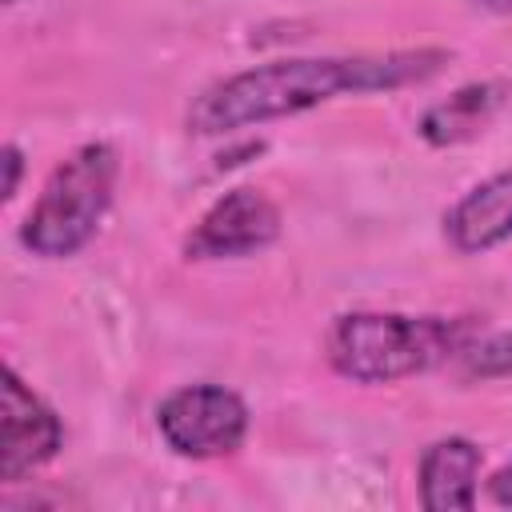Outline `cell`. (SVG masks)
<instances>
[{
    "instance_id": "cell-4",
    "label": "cell",
    "mask_w": 512,
    "mask_h": 512,
    "mask_svg": "<svg viewBox=\"0 0 512 512\" xmlns=\"http://www.w3.org/2000/svg\"><path fill=\"white\" fill-rule=\"evenodd\" d=\"M156 432L176 456H232L248 436V404L224 384H184L156 404Z\"/></svg>"
},
{
    "instance_id": "cell-3",
    "label": "cell",
    "mask_w": 512,
    "mask_h": 512,
    "mask_svg": "<svg viewBox=\"0 0 512 512\" xmlns=\"http://www.w3.org/2000/svg\"><path fill=\"white\" fill-rule=\"evenodd\" d=\"M120 156L104 140H88L68 152L44 180L36 204L20 224V244L40 260L76 256L104 224L116 196Z\"/></svg>"
},
{
    "instance_id": "cell-8",
    "label": "cell",
    "mask_w": 512,
    "mask_h": 512,
    "mask_svg": "<svg viewBox=\"0 0 512 512\" xmlns=\"http://www.w3.org/2000/svg\"><path fill=\"white\" fill-rule=\"evenodd\" d=\"M480 448L468 436H444L432 440L420 452V504L428 512H468L476 508V484H480Z\"/></svg>"
},
{
    "instance_id": "cell-7",
    "label": "cell",
    "mask_w": 512,
    "mask_h": 512,
    "mask_svg": "<svg viewBox=\"0 0 512 512\" xmlns=\"http://www.w3.org/2000/svg\"><path fill=\"white\" fill-rule=\"evenodd\" d=\"M444 240L460 256H480L512 240V168L480 180L444 212Z\"/></svg>"
},
{
    "instance_id": "cell-14",
    "label": "cell",
    "mask_w": 512,
    "mask_h": 512,
    "mask_svg": "<svg viewBox=\"0 0 512 512\" xmlns=\"http://www.w3.org/2000/svg\"><path fill=\"white\" fill-rule=\"evenodd\" d=\"M8 4H16V0H8Z\"/></svg>"
},
{
    "instance_id": "cell-2",
    "label": "cell",
    "mask_w": 512,
    "mask_h": 512,
    "mask_svg": "<svg viewBox=\"0 0 512 512\" xmlns=\"http://www.w3.org/2000/svg\"><path fill=\"white\" fill-rule=\"evenodd\" d=\"M472 324L456 316L344 312L328 328V364L352 384H396L468 348Z\"/></svg>"
},
{
    "instance_id": "cell-1",
    "label": "cell",
    "mask_w": 512,
    "mask_h": 512,
    "mask_svg": "<svg viewBox=\"0 0 512 512\" xmlns=\"http://www.w3.org/2000/svg\"><path fill=\"white\" fill-rule=\"evenodd\" d=\"M452 52L444 48H392V52H348V56H284L256 68L232 72L208 84L188 108L192 136H228L240 128L300 116L340 96L400 92L424 84Z\"/></svg>"
},
{
    "instance_id": "cell-10",
    "label": "cell",
    "mask_w": 512,
    "mask_h": 512,
    "mask_svg": "<svg viewBox=\"0 0 512 512\" xmlns=\"http://www.w3.org/2000/svg\"><path fill=\"white\" fill-rule=\"evenodd\" d=\"M464 372H468L472 380H500V376H512V332H496V336H488L484 344L468 348Z\"/></svg>"
},
{
    "instance_id": "cell-12",
    "label": "cell",
    "mask_w": 512,
    "mask_h": 512,
    "mask_svg": "<svg viewBox=\"0 0 512 512\" xmlns=\"http://www.w3.org/2000/svg\"><path fill=\"white\" fill-rule=\"evenodd\" d=\"M488 496H492L500 508H512V460H504V464L488 476Z\"/></svg>"
},
{
    "instance_id": "cell-11",
    "label": "cell",
    "mask_w": 512,
    "mask_h": 512,
    "mask_svg": "<svg viewBox=\"0 0 512 512\" xmlns=\"http://www.w3.org/2000/svg\"><path fill=\"white\" fill-rule=\"evenodd\" d=\"M4 200H12L16 196V188H20V172H24V152L16 148V144H4Z\"/></svg>"
},
{
    "instance_id": "cell-9",
    "label": "cell",
    "mask_w": 512,
    "mask_h": 512,
    "mask_svg": "<svg viewBox=\"0 0 512 512\" xmlns=\"http://www.w3.org/2000/svg\"><path fill=\"white\" fill-rule=\"evenodd\" d=\"M512 96V84L504 80H476V84H464L456 92H448L444 100L428 104L424 116L416 120V132L424 144L432 148H456V144H468L476 140L492 120L496 112L508 104Z\"/></svg>"
},
{
    "instance_id": "cell-13",
    "label": "cell",
    "mask_w": 512,
    "mask_h": 512,
    "mask_svg": "<svg viewBox=\"0 0 512 512\" xmlns=\"http://www.w3.org/2000/svg\"><path fill=\"white\" fill-rule=\"evenodd\" d=\"M468 4H476V8H484V12H500V16H512V0H468Z\"/></svg>"
},
{
    "instance_id": "cell-5",
    "label": "cell",
    "mask_w": 512,
    "mask_h": 512,
    "mask_svg": "<svg viewBox=\"0 0 512 512\" xmlns=\"http://www.w3.org/2000/svg\"><path fill=\"white\" fill-rule=\"evenodd\" d=\"M280 236V208L260 188H228L184 236L188 260H236L264 252Z\"/></svg>"
},
{
    "instance_id": "cell-6",
    "label": "cell",
    "mask_w": 512,
    "mask_h": 512,
    "mask_svg": "<svg viewBox=\"0 0 512 512\" xmlns=\"http://www.w3.org/2000/svg\"><path fill=\"white\" fill-rule=\"evenodd\" d=\"M0 480L20 484L36 468H44L64 448V424L60 416L20 380V372L8 364L0 384Z\"/></svg>"
}]
</instances>
